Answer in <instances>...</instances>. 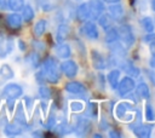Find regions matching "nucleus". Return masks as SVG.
<instances>
[{
  "instance_id": "1",
  "label": "nucleus",
  "mask_w": 155,
  "mask_h": 138,
  "mask_svg": "<svg viewBox=\"0 0 155 138\" xmlns=\"http://www.w3.org/2000/svg\"><path fill=\"white\" fill-rule=\"evenodd\" d=\"M41 73L45 77V81H48L50 84H57L59 80L57 61L53 57H47L42 63Z\"/></svg>"
},
{
  "instance_id": "2",
  "label": "nucleus",
  "mask_w": 155,
  "mask_h": 138,
  "mask_svg": "<svg viewBox=\"0 0 155 138\" xmlns=\"http://www.w3.org/2000/svg\"><path fill=\"white\" fill-rule=\"evenodd\" d=\"M117 33H119V39L121 40V42L126 46V47H131L134 41H136V38L133 35V31H132V28L131 25L128 24H122L117 28Z\"/></svg>"
},
{
  "instance_id": "3",
  "label": "nucleus",
  "mask_w": 155,
  "mask_h": 138,
  "mask_svg": "<svg viewBox=\"0 0 155 138\" xmlns=\"http://www.w3.org/2000/svg\"><path fill=\"white\" fill-rule=\"evenodd\" d=\"M12 39L4 31H0V58H5L8 52L12 51Z\"/></svg>"
},
{
  "instance_id": "4",
  "label": "nucleus",
  "mask_w": 155,
  "mask_h": 138,
  "mask_svg": "<svg viewBox=\"0 0 155 138\" xmlns=\"http://www.w3.org/2000/svg\"><path fill=\"white\" fill-rule=\"evenodd\" d=\"M134 86H136L134 80H133L131 76H125V77L121 79V81H119V84H117V90H119L120 96L128 94V92H131V91L134 88Z\"/></svg>"
},
{
  "instance_id": "5",
  "label": "nucleus",
  "mask_w": 155,
  "mask_h": 138,
  "mask_svg": "<svg viewBox=\"0 0 155 138\" xmlns=\"http://www.w3.org/2000/svg\"><path fill=\"white\" fill-rule=\"evenodd\" d=\"M92 128V123L90 120L86 117H78L76 123H75V133L79 136H85L87 134Z\"/></svg>"
},
{
  "instance_id": "6",
  "label": "nucleus",
  "mask_w": 155,
  "mask_h": 138,
  "mask_svg": "<svg viewBox=\"0 0 155 138\" xmlns=\"http://www.w3.org/2000/svg\"><path fill=\"white\" fill-rule=\"evenodd\" d=\"M91 58H92L93 68L97 69V70H103V69H105L109 65V62L98 51H96V50H92L91 51Z\"/></svg>"
},
{
  "instance_id": "7",
  "label": "nucleus",
  "mask_w": 155,
  "mask_h": 138,
  "mask_svg": "<svg viewBox=\"0 0 155 138\" xmlns=\"http://www.w3.org/2000/svg\"><path fill=\"white\" fill-rule=\"evenodd\" d=\"M22 93H23V90H22V87H21L19 85H17V84H8V85L5 86L4 90H2V94H4V97H6V98H13V99H16V98L21 97Z\"/></svg>"
},
{
  "instance_id": "8",
  "label": "nucleus",
  "mask_w": 155,
  "mask_h": 138,
  "mask_svg": "<svg viewBox=\"0 0 155 138\" xmlns=\"http://www.w3.org/2000/svg\"><path fill=\"white\" fill-rule=\"evenodd\" d=\"M88 7H90V12H91V18L97 19L104 11V4L102 2V0H88Z\"/></svg>"
},
{
  "instance_id": "9",
  "label": "nucleus",
  "mask_w": 155,
  "mask_h": 138,
  "mask_svg": "<svg viewBox=\"0 0 155 138\" xmlns=\"http://www.w3.org/2000/svg\"><path fill=\"white\" fill-rule=\"evenodd\" d=\"M61 69H62V71L64 73V75L67 77H74L78 74V64L74 61H70V59L64 61L61 64Z\"/></svg>"
},
{
  "instance_id": "10",
  "label": "nucleus",
  "mask_w": 155,
  "mask_h": 138,
  "mask_svg": "<svg viewBox=\"0 0 155 138\" xmlns=\"http://www.w3.org/2000/svg\"><path fill=\"white\" fill-rule=\"evenodd\" d=\"M82 31L84 34L88 38V39H98V29H97V25L96 23L93 22H90V21H86L84 27H82Z\"/></svg>"
},
{
  "instance_id": "11",
  "label": "nucleus",
  "mask_w": 155,
  "mask_h": 138,
  "mask_svg": "<svg viewBox=\"0 0 155 138\" xmlns=\"http://www.w3.org/2000/svg\"><path fill=\"white\" fill-rule=\"evenodd\" d=\"M120 65H121V69L126 73V74H128V75H131V76H133V77H137V76H139V69L131 62V61H125V59H122L121 62H120Z\"/></svg>"
},
{
  "instance_id": "12",
  "label": "nucleus",
  "mask_w": 155,
  "mask_h": 138,
  "mask_svg": "<svg viewBox=\"0 0 155 138\" xmlns=\"http://www.w3.org/2000/svg\"><path fill=\"white\" fill-rule=\"evenodd\" d=\"M109 15L113 17V19L115 21H122L124 19V16H125V11H124V7L120 2H116V4H113L110 7H109Z\"/></svg>"
},
{
  "instance_id": "13",
  "label": "nucleus",
  "mask_w": 155,
  "mask_h": 138,
  "mask_svg": "<svg viewBox=\"0 0 155 138\" xmlns=\"http://www.w3.org/2000/svg\"><path fill=\"white\" fill-rule=\"evenodd\" d=\"M76 17H78L79 21H82V22H86L91 18V12H90V7H88L87 2H82L78 6Z\"/></svg>"
},
{
  "instance_id": "14",
  "label": "nucleus",
  "mask_w": 155,
  "mask_h": 138,
  "mask_svg": "<svg viewBox=\"0 0 155 138\" xmlns=\"http://www.w3.org/2000/svg\"><path fill=\"white\" fill-rule=\"evenodd\" d=\"M65 90L74 94H84L87 91V88L81 82H78V81H71L65 84Z\"/></svg>"
},
{
  "instance_id": "15",
  "label": "nucleus",
  "mask_w": 155,
  "mask_h": 138,
  "mask_svg": "<svg viewBox=\"0 0 155 138\" xmlns=\"http://www.w3.org/2000/svg\"><path fill=\"white\" fill-rule=\"evenodd\" d=\"M23 127H24V125H22V123H19V122H17V121L13 120V122L8 123L5 127V133L7 136H10V137H13V136L19 134L23 131Z\"/></svg>"
},
{
  "instance_id": "16",
  "label": "nucleus",
  "mask_w": 155,
  "mask_h": 138,
  "mask_svg": "<svg viewBox=\"0 0 155 138\" xmlns=\"http://www.w3.org/2000/svg\"><path fill=\"white\" fill-rule=\"evenodd\" d=\"M151 130H153V126L151 125H144V123H142V125H139V126H137V127L133 128V133L137 137H142V138L147 137L148 138L151 134Z\"/></svg>"
},
{
  "instance_id": "17",
  "label": "nucleus",
  "mask_w": 155,
  "mask_h": 138,
  "mask_svg": "<svg viewBox=\"0 0 155 138\" xmlns=\"http://www.w3.org/2000/svg\"><path fill=\"white\" fill-rule=\"evenodd\" d=\"M131 109H132L131 103H128V102H121V103H119V104L116 105V108H115V115H116L119 119H122Z\"/></svg>"
},
{
  "instance_id": "18",
  "label": "nucleus",
  "mask_w": 155,
  "mask_h": 138,
  "mask_svg": "<svg viewBox=\"0 0 155 138\" xmlns=\"http://www.w3.org/2000/svg\"><path fill=\"white\" fill-rule=\"evenodd\" d=\"M7 24L13 29H18L22 24V16H19L18 13L8 15L7 16Z\"/></svg>"
},
{
  "instance_id": "19",
  "label": "nucleus",
  "mask_w": 155,
  "mask_h": 138,
  "mask_svg": "<svg viewBox=\"0 0 155 138\" xmlns=\"http://www.w3.org/2000/svg\"><path fill=\"white\" fill-rule=\"evenodd\" d=\"M98 23L99 25L107 30L109 28H111V24H113V17L109 15V13H102L99 17H98Z\"/></svg>"
},
{
  "instance_id": "20",
  "label": "nucleus",
  "mask_w": 155,
  "mask_h": 138,
  "mask_svg": "<svg viewBox=\"0 0 155 138\" xmlns=\"http://www.w3.org/2000/svg\"><path fill=\"white\" fill-rule=\"evenodd\" d=\"M119 79H120V70L119 69H113L109 71L108 74V82L110 84L111 88H116L117 84H119Z\"/></svg>"
},
{
  "instance_id": "21",
  "label": "nucleus",
  "mask_w": 155,
  "mask_h": 138,
  "mask_svg": "<svg viewBox=\"0 0 155 138\" xmlns=\"http://www.w3.org/2000/svg\"><path fill=\"white\" fill-rule=\"evenodd\" d=\"M136 92H137V94L139 97H142L144 99H148L150 97V90H149V87H148V85L145 82L138 84V86L136 87Z\"/></svg>"
},
{
  "instance_id": "22",
  "label": "nucleus",
  "mask_w": 155,
  "mask_h": 138,
  "mask_svg": "<svg viewBox=\"0 0 155 138\" xmlns=\"http://www.w3.org/2000/svg\"><path fill=\"white\" fill-rule=\"evenodd\" d=\"M69 35V27L67 24H59L58 29H57V41L62 42L64 41Z\"/></svg>"
},
{
  "instance_id": "23",
  "label": "nucleus",
  "mask_w": 155,
  "mask_h": 138,
  "mask_svg": "<svg viewBox=\"0 0 155 138\" xmlns=\"http://www.w3.org/2000/svg\"><path fill=\"white\" fill-rule=\"evenodd\" d=\"M56 53H57V56H58L59 58H68V57L70 56L71 51H70L69 45H67V44H61V45L56 48Z\"/></svg>"
},
{
  "instance_id": "24",
  "label": "nucleus",
  "mask_w": 155,
  "mask_h": 138,
  "mask_svg": "<svg viewBox=\"0 0 155 138\" xmlns=\"http://www.w3.org/2000/svg\"><path fill=\"white\" fill-rule=\"evenodd\" d=\"M140 24L143 27V29L148 33H153V30L155 29V24H154V21L150 18V17H143L140 19Z\"/></svg>"
},
{
  "instance_id": "25",
  "label": "nucleus",
  "mask_w": 155,
  "mask_h": 138,
  "mask_svg": "<svg viewBox=\"0 0 155 138\" xmlns=\"http://www.w3.org/2000/svg\"><path fill=\"white\" fill-rule=\"evenodd\" d=\"M15 121L22 123V125H27V120H25V115L23 113V105L22 103H19L17 105V110H16V115H15Z\"/></svg>"
},
{
  "instance_id": "26",
  "label": "nucleus",
  "mask_w": 155,
  "mask_h": 138,
  "mask_svg": "<svg viewBox=\"0 0 155 138\" xmlns=\"http://www.w3.org/2000/svg\"><path fill=\"white\" fill-rule=\"evenodd\" d=\"M117 40H119L117 29H115V28H109V29H107L105 41H107L108 44H110V42H114V41H117Z\"/></svg>"
},
{
  "instance_id": "27",
  "label": "nucleus",
  "mask_w": 155,
  "mask_h": 138,
  "mask_svg": "<svg viewBox=\"0 0 155 138\" xmlns=\"http://www.w3.org/2000/svg\"><path fill=\"white\" fill-rule=\"evenodd\" d=\"M46 21L45 19H40V21H38L36 23H35V25H34V34L36 35V36H41L44 33H45V30H46Z\"/></svg>"
},
{
  "instance_id": "28",
  "label": "nucleus",
  "mask_w": 155,
  "mask_h": 138,
  "mask_svg": "<svg viewBox=\"0 0 155 138\" xmlns=\"http://www.w3.org/2000/svg\"><path fill=\"white\" fill-rule=\"evenodd\" d=\"M0 75L4 77V79H12L13 77V75H15V73H13V70H12V68L8 65V64H4V65H1V68H0Z\"/></svg>"
},
{
  "instance_id": "29",
  "label": "nucleus",
  "mask_w": 155,
  "mask_h": 138,
  "mask_svg": "<svg viewBox=\"0 0 155 138\" xmlns=\"http://www.w3.org/2000/svg\"><path fill=\"white\" fill-rule=\"evenodd\" d=\"M86 114L90 117H97V114H98V104L94 103V102H88L87 109H86Z\"/></svg>"
},
{
  "instance_id": "30",
  "label": "nucleus",
  "mask_w": 155,
  "mask_h": 138,
  "mask_svg": "<svg viewBox=\"0 0 155 138\" xmlns=\"http://www.w3.org/2000/svg\"><path fill=\"white\" fill-rule=\"evenodd\" d=\"M22 18L24 19V22H29L34 18V10L31 8V6L29 5H25L23 6V15H22Z\"/></svg>"
},
{
  "instance_id": "31",
  "label": "nucleus",
  "mask_w": 155,
  "mask_h": 138,
  "mask_svg": "<svg viewBox=\"0 0 155 138\" xmlns=\"http://www.w3.org/2000/svg\"><path fill=\"white\" fill-rule=\"evenodd\" d=\"M7 5L12 11H19L24 6V0H8Z\"/></svg>"
},
{
  "instance_id": "32",
  "label": "nucleus",
  "mask_w": 155,
  "mask_h": 138,
  "mask_svg": "<svg viewBox=\"0 0 155 138\" xmlns=\"http://www.w3.org/2000/svg\"><path fill=\"white\" fill-rule=\"evenodd\" d=\"M145 119L148 121H154L155 120V111H154L153 107L149 103L145 105Z\"/></svg>"
},
{
  "instance_id": "33",
  "label": "nucleus",
  "mask_w": 155,
  "mask_h": 138,
  "mask_svg": "<svg viewBox=\"0 0 155 138\" xmlns=\"http://www.w3.org/2000/svg\"><path fill=\"white\" fill-rule=\"evenodd\" d=\"M39 94H40V97L41 98H44V99H48V98H51V90L48 88V87H46V86H41L40 88H39Z\"/></svg>"
},
{
  "instance_id": "34",
  "label": "nucleus",
  "mask_w": 155,
  "mask_h": 138,
  "mask_svg": "<svg viewBox=\"0 0 155 138\" xmlns=\"http://www.w3.org/2000/svg\"><path fill=\"white\" fill-rule=\"evenodd\" d=\"M27 61L29 62V64L34 68H36L39 65V56L36 53H30L28 57H27Z\"/></svg>"
},
{
  "instance_id": "35",
  "label": "nucleus",
  "mask_w": 155,
  "mask_h": 138,
  "mask_svg": "<svg viewBox=\"0 0 155 138\" xmlns=\"http://www.w3.org/2000/svg\"><path fill=\"white\" fill-rule=\"evenodd\" d=\"M70 109L74 113H79V111H81L84 109V104L81 102H76V100L75 102H71L70 103Z\"/></svg>"
},
{
  "instance_id": "36",
  "label": "nucleus",
  "mask_w": 155,
  "mask_h": 138,
  "mask_svg": "<svg viewBox=\"0 0 155 138\" xmlns=\"http://www.w3.org/2000/svg\"><path fill=\"white\" fill-rule=\"evenodd\" d=\"M56 132H57L58 134H65V133H69V127L67 126V123H61V125L57 126Z\"/></svg>"
},
{
  "instance_id": "37",
  "label": "nucleus",
  "mask_w": 155,
  "mask_h": 138,
  "mask_svg": "<svg viewBox=\"0 0 155 138\" xmlns=\"http://www.w3.org/2000/svg\"><path fill=\"white\" fill-rule=\"evenodd\" d=\"M54 125H56V117H54L53 115H51V116L48 117V120H47L46 127H47V128H52Z\"/></svg>"
},
{
  "instance_id": "38",
  "label": "nucleus",
  "mask_w": 155,
  "mask_h": 138,
  "mask_svg": "<svg viewBox=\"0 0 155 138\" xmlns=\"http://www.w3.org/2000/svg\"><path fill=\"white\" fill-rule=\"evenodd\" d=\"M33 46H34L36 50H39V51H44V48H45L44 44H42V42H39V41H33Z\"/></svg>"
},
{
  "instance_id": "39",
  "label": "nucleus",
  "mask_w": 155,
  "mask_h": 138,
  "mask_svg": "<svg viewBox=\"0 0 155 138\" xmlns=\"http://www.w3.org/2000/svg\"><path fill=\"white\" fill-rule=\"evenodd\" d=\"M144 41L145 42H153V41H155V34H149V35H145L144 36Z\"/></svg>"
},
{
  "instance_id": "40",
  "label": "nucleus",
  "mask_w": 155,
  "mask_h": 138,
  "mask_svg": "<svg viewBox=\"0 0 155 138\" xmlns=\"http://www.w3.org/2000/svg\"><path fill=\"white\" fill-rule=\"evenodd\" d=\"M149 77H150V80H151L153 85L155 86V68H153V69L149 71Z\"/></svg>"
},
{
  "instance_id": "41",
  "label": "nucleus",
  "mask_w": 155,
  "mask_h": 138,
  "mask_svg": "<svg viewBox=\"0 0 155 138\" xmlns=\"http://www.w3.org/2000/svg\"><path fill=\"white\" fill-rule=\"evenodd\" d=\"M13 105H15V99L13 98H7V107L10 110L13 109Z\"/></svg>"
},
{
  "instance_id": "42",
  "label": "nucleus",
  "mask_w": 155,
  "mask_h": 138,
  "mask_svg": "<svg viewBox=\"0 0 155 138\" xmlns=\"http://www.w3.org/2000/svg\"><path fill=\"white\" fill-rule=\"evenodd\" d=\"M24 102H25V104H27V108H28V110H30L31 109V98H29V97H25L24 98Z\"/></svg>"
},
{
  "instance_id": "43",
  "label": "nucleus",
  "mask_w": 155,
  "mask_h": 138,
  "mask_svg": "<svg viewBox=\"0 0 155 138\" xmlns=\"http://www.w3.org/2000/svg\"><path fill=\"white\" fill-rule=\"evenodd\" d=\"M149 64H150L151 68H155V53L151 54V57H150V59H149Z\"/></svg>"
},
{
  "instance_id": "44",
  "label": "nucleus",
  "mask_w": 155,
  "mask_h": 138,
  "mask_svg": "<svg viewBox=\"0 0 155 138\" xmlns=\"http://www.w3.org/2000/svg\"><path fill=\"white\" fill-rule=\"evenodd\" d=\"M109 136L110 137H120V133H117V131H110Z\"/></svg>"
},
{
  "instance_id": "45",
  "label": "nucleus",
  "mask_w": 155,
  "mask_h": 138,
  "mask_svg": "<svg viewBox=\"0 0 155 138\" xmlns=\"http://www.w3.org/2000/svg\"><path fill=\"white\" fill-rule=\"evenodd\" d=\"M6 0H0V10H4L6 7Z\"/></svg>"
},
{
  "instance_id": "46",
  "label": "nucleus",
  "mask_w": 155,
  "mask_h": 138,
  "mask_svg": "<svg viewBox=\"0 0 155 138\" xmlns=\"http://www.w3.org/2000/svg\"><path fill=\"white\" fill-rule=\"evenodd\" d=\"M18 44H19V48H21L22 51H24V50H25V44H24L22 40H19V41H18Z\"/></svg>"
},
{
  "instance_id": "47",
  "label": "nucleus",
  "mask_w": 155,
  "mask_h": 138,
  "mask_svg": "<svg viewBox=\"0 0 155 138\" xmlns=\"http://www.w3.org/2000/svg\"><path fill=\"white\" fill-rule=\"evenodd\" d=\"M104 2H108V4H116V2H120V0H103Z\"/></svg>"
},
{
  "instance_id": "48",
  "label": "nucleus",
  "mask_w": 155,
  "mask_h": 138,
  "mask_svg": "<svg viewBox=\"0 0 155 138\" xmlns=\"http://www.w3.org/2000/svg\"><path fill=\"white\" fill-rule=\"evenodd\" d=\"M151 8L155 11V0H153V1H151Z\"/></svg>"
},
{
  "instance_id": "49",
  "label": "nucleus",
  "mask_w": 155,
  "mask_h": 138,
  "mask_svg": "<svg viewBox=\"0 0 155 138\" xmlns=\"http://www.w3.org/2000/svg\"><path fill=\"white\" fill-rule=\"evenodd\" d=\"M150 44H151V48L155 50V41H153V42H150Z\"/></svg>"
},
{
  "instance_id": "50",
  "label": "nucleus",
  "mask_w": 155,
  "mask_h": 138,
  "mask_svg": "<svg viewBox=\"0 0 155 138\" xmlns=\"http://www.w3.org/2000/svg\"><path fill=\"white\" fill-rule=\"evenodd\" d=\"M93 137H102V134H98V133H94Z\"/></svg>"
}]
</instances>
